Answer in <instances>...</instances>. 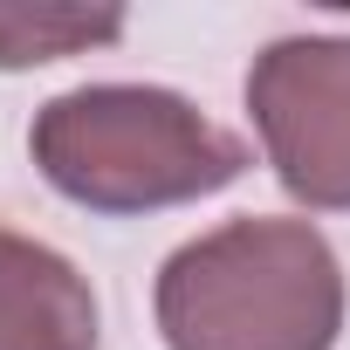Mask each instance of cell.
Here are the masks:
<instances>
[{"mask_svg": "<svg viewBox=\"0 0 350 350\" xmlns=\"http://www.w3.org/2000/svg\"><path fill=\"white\" fill-rule=\"evenodd\" d=\"M124 14H55V8H0V69H35L96 42H117Z\"/></svg>", "mask_w": 350, "mask_h": 350, "instance_id": "5b68a950", "label": "cell"}, {"mask_svg": "<svg viewBox=\"0 0 350 350\" xmlns=\"http://www.w3.org/2000/svg\"><path fill=\"white\" fill-rule=\"evenodd\" d=\"M35 165L90 213H151L234 186L247 144L172 90L90 83L35 117Z\"/></svg>", "mask_w": 350, "mask_h": 350, "instance_id": "7a4b0ae2", "label": "cell"}, {"mask_svg": "<svg viewBox=\"0 0 350 350\" xmlns=\"http://www.w3.org/2000/svg\"><path fill=\"white\" fill-rule=\"evenodd\" d=\"M158 329L172 350H329L343 268L309 220H234L165 261Z\"/></svg>", "mask_w": 350, "mask_h": 350, "instance_id": "6da1fadb", "label": "cell"}, {"mask_svg": "<svg viewBox=\"0 0 350 350\" xmlns=\"http://www.w3.org/2000/svg\"><path fill=\"white\" fill-rule=\"evenodd\" d=\"M247 110L302 206H350V35L275 42L247 76Z\"/></svg>", "mask_w": 350, "mask_h": 350, "instance_id": "3957f363", "label": "cell"}, {"mask_svg": "<svg viewBox=\"0 0 350 350\" xmlns=\"http://www.w3.org/2000/svg\"><path fill=\"white\" fill-rule=\"evenodd\" d=\"M0 350H96L90 282L42 241L0 227Z\"/></svg>", "mask_w": 350, "mask_h": 350, "instance_id": "277c9868", "label": "cell"}]
</instances>
